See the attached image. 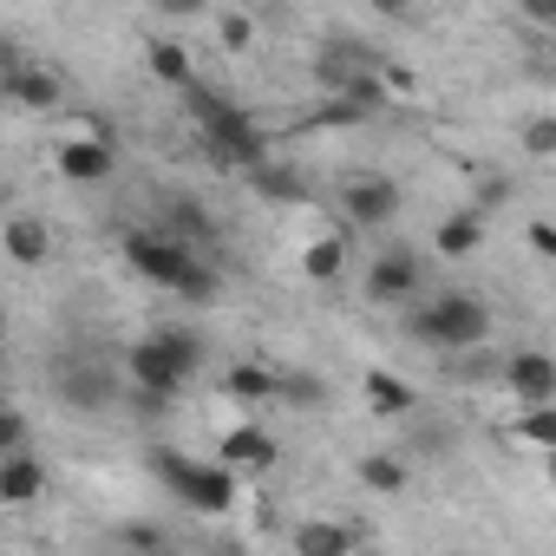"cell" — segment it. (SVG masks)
Here are the masks:
<instances>
[{
  "mask_svg": "<svg viewBox=\"0 0 556 556\" xmlns=\"http://www.w3.org/2000/svg\"><path fill=\"white\" fill-rule=\"evenodd\" d=\"M184 99H190V118H197V131H203V151L216 157V164H229V170H255V164H268V144H262V131L229 105V99H216V92H203L197 79L184 86Z\"/></svg>",
  "mask_w": 556,
  "mask_h": 556,
  "instance_id": "obj_1",
  "label": "cell"
},
{
  "mask_svg": "<svg viewBox=\"0 0 556 556\" xmlns=\"http://www.w3.org/2000/svg\"><path fill=\"white\" fill-rule=\"evenodd\" d=\"M406 328H413V341H426V348H439V354H471V348L491 341V308H484L478 295H465V289H445V295H432L426 308H413Z\"/></svg>",
  "mask_w": 556,
  "mask_h": 556,
  "instance_id": "obj_2",
  "label": "cell"
},
{
  "mask_svg": "<svg viewBox=\"0 0 556 556\" xmlns=\"http://www.w3.org/2000/svg\"><path fill=\"white\" fill-rule=\"evenodd\" d=\"M151 478H157L177 504L210 510V517H223V510L236 504V478H229L223 458L203 465V458H190V452H177V445H157V452H151Z\"/></svg>",
  "mask_w": 556,
  "mask_h": 556,
  "instance_id": "obj_3",
  "label": "cell"
},
{
  "mask_svg": "<svg viewBox=\"0 0 556 556\" xmlns=\"http://www.w3.org/2000/svg\"><path fill=\"white\" fill-rule=\"evenodd\" d=\"M197 367H203V341L184 334V328H157V334H144L131 348V387H151L164 400H177Z\"/></svg>",
  "mask_w": 556,
  "mask_h": 556,
  "instance_id": "obj_4",
  "label": "cell"
},
{
  "mask_svg": "<svg viewBox=\"0 0 556 556\" xmlns=\"http://www.w3.org/2000/svg\"><path fill=\"white\" fill-rule=\"evenodd\" d=\"M125 262L144 275V282L170 289V295H184V282L197 275L190 242H184V236H170V229H131V236H125Z\"/></svg>",
  "mask_w": 556,
  "mask_h": 556,
  "instance_id": "obj_5",
  "label": "cell"
},
{
  "mask_svg": "<svg viewBox=\"0 0 556 556\" xmlns=\"http://www.w3.org/2000/svg\"><path fill=\"white\" fill-rule=\"evenodd\" d=\"M53 400H60L66 413H105V406L118 400V374H112L105 361H92V354H60V367H53Z\"/></svg>",
  "mask_w": 556,
  "mask_h": 556,
  "instance_id": "obj_6",
  "label": "cell"
},
{
  "mask_svg": "<svg viewBox=\"0 0 556 556\" xmlns=\"http://www.w3.org/2000/svg\"><path fill=\"white\" fill-rule=\"evenodd\" d=\"M341 210H348V223H354V229H387V223L400 216V184H393V177H380V170L348 177Z\"/></svg>",
  "mask_w": 556,
  "mask_h": 556,
  "instance_id": "obj_7",
  "label": "cell"
},
{
  "mask_svg": "<svg viewBox=\"0 0 556 556\" xmlns=\"http://www.w3.org/2000/svg\"><path fill=\"white\" fill-rule=\"evenodd\" d=\"M419 295V255L413 249H387L374 268H367V302L374 308H400Z\"/></svg>",
  "mask_w": 556,
  "mask_h": 556,
  "instance_id": "obj_8",
  "label": "cell"
},
{
  "mask_svg": "<svg viewBox=\"0 0 556 556\" xmlns=\"http://www.w3.org/2000/svg\"><path fill=\"white\" fill-rule=\"evenodd\" d=\"M504 387H510L523 406L556 400V361H549L543 348H523V354H510V361H504Z\"/></svg>",
  "mask_w": 556,
  "mask_h": 556,
  "instance_id": "obj_9",
  "label": "cell"
},
{
  "mask_svg": "<svg viewBox=\"0 0 556 556\" xmlns=\"http://www.w3.org/2000/svg\"><path fill=\"white\" fill-rule=\"evenodd\" d=\"M53 170L66 184H105L112 177V144L105 138H66L60 157H53Z\"/></svg>",
  "mask_w": 556,
  "mask_h": 556,
  "instance_id": "obj_10",
  "label": "cell"
},
{
  "mask_svg": "<svg viewBox=\"0 0 556 556\" xmlns=\"http://www.w3.org/2000/svg\"><path fill=\"white\" fill-rule=\"evenodd\" d=\"M47 491V465L34 452H8L0 458V504H34Z\"/></svg>",
  "mask_w": 556,
  "mask_h": 556,
  "instance_id": "obj_11",
  "label": "cell"
},
{
  "mask_svg": "<svg viewBox=\"0 0 556 556\" xmlns=\"http://www.w3.org/2000/svg\"><path fill=\"white\" fill-rule=\"evenodd\" d=\"M0 242H8V255H14L21 268H40V262L53 255V229H47L40 216H8V229H0Z\"/></svg>",
  "mask_w": 556,
  "mask_h": 556,
  "instance_id": "obj_12",
  "label": "cell"
},
{
  "mask_svg": "<svg viewBox=\"0 0 556 556\" xmlns=\"http://www.w3.org/2000/svg\"><path fill=\"white\" fill-rule=\"evenodd\" d=\"M432 242H439L445 262H465V255H478V242H484V216H478V210H452V216L432 229Z\"/></svg>",
  "mask_w": 556,
  "mask_h": 556,
  "instance_id": "obj_13",
  "label": "cell"
},
{
  "mask_svg": "<svg viewBox=\"0 0 556 556\" xmlns=\"http://www.w3.org/2000/svg\"><path fill=\"white\" fill-rule=\"evenodd\" d=\"M216 458H223L229 471H236V465H242V471H268V465H275V439H268L262 426H236Z\"/></svg>",
  "mask_w": 556,
  "mask_h": 556,
  "instance_id": "obj_14",
  "label": "cell"
},
{
  "mask_svg": "<svg viewBox=\"0 0 556 556\" xmlns=\"http://www.w3.org/2000/svg\"><path fill=\"white\" fill-rule=\"evenodd\" d=\"M361 393H367V406H374L380 419H406V413L419 406V393H413V387H406L400 374H380V367H374V374L361 380Z\"/></svg>",
  "mask_w": 556,
  "mask_h": 556,
  "instance_id": "obj_15",
  "label": "cell"
},
{
  "mask_svg": "<svg viewBox=\"0 0 556 556\" xmlns=\"http://www.w3.org/2000/svg\"><path fill=\"white\" fill-rule=\"evenodd\" d=\"M8 99H21V105H34V112H53V105H60V79H53V73H34V66H21V60H8Z\"/></svg>",
  "mask_w": 556,
  "mask_h": 556,
  "instance_id": "obj_16",
  "label": "cell"
},
{
  "mask_svg": "<svg viewBox=\"0 0 556 556\" xmlns=\"http://www.w3.org/2000/svg\"><path fill=\"white\" fill-rule=\"evenodd\" d=\"M144 66H151L157 86H177V92L190 86V53H184L177 40H151V47H144Z\"/></svg>",
  "mask_w": 556,
  "mask_h": 556,
  "instance_id": "obj_17",
  "label": "cell"
},
{
  "mask_svg": "<svg viewBox=\"0 0 556 556\" xmlns=\"http://www.w3.org/2000/svg\"><path fill=\"white\" fill-rule=\"evenodd\" d=\"M223 393L229 400H282V374H268V367H229Z\"/></svg>",
  "mask_w": 556,
  "mask_h": 556,
  "instance_id": "obj_18",
  "label": "cell"
},
{
  "mask_svg": "<svg viewBox=\"0 0 556 556\" xmlns=\"http://www.w3.org/2000/svg\"><path fill=\"white\" fill-rule=\"evenodd\" d=\"M354 543H361V536H354L348 523H302V530H295V549H302V556H341V549H354Z\"/></svg>",
  "mask_w": 556,
  "mask_h": 556,
  "instance_id": "obj_19",
  "label": "cell"
},
{
  "mask_svg": "<svg viewBox=\"0 0 556 556\" xmlns=\"http://www.w3.org/2000/svg\"><path fill=\"white\" fill-rule=\"evenodd\" d=\"M302 268H308V282H334V275L348 268V242H341V236H321V242H308Z\"/></svg>",
  "mask_w": 556,
  "mask_h": 556,
  "instance_id": "obj_20",
  "label": "cell"
},
{
  "mask_svg": "<svg viewBox=\"0 0 556 556\" xmlns=\"http://www.w3.org/2000/svg\"><path fill=\"white\" fill-rule=\"evenodd\" d=\"M510 432H517V439H530V445H543V452H549V445H556V400H536V406H523V413H517V426H510Z\"/></svg>",
  "mask_w": 556,
  "mask_h": 556,
  "instance_id": "obj_21",
  "label": "cell"
},
{
  "mask_svg": "<svg viewBox=\"0 0 556 556\" xmlns=\"http://www.w3.org/2000/svg\"><path fill=\"white\" fill-rule=\"evenodd\" d=\"M361 484H367V491H406V465H400L393 452H367V458H361Z\"/></svg>",
  "mask_w": 556,
  "mask_h": 556,
  "instance_id": "obj_22",
  "label": "cell"
},
{
  "mask_svg": "<svg viewBox=\"0 0 556 556\" xmlns=\"http://www.w3.org/2000/svg\"><path fill=\"white\" fill-rule=\"evenodd\" d=\"M216 40H223V53H249L255 47V21L249 14H223L216 21Z\"/></svg>",
  "mask_w": 556,
  "mask_h": 556,
  "instance_id": "obj_23",
  "label": "cell"
},
{
  "mask_svg": "<svg viewBox=\"0 0 556 556\" xmlns=\"http://www.w3.org/2000/svg\"><path fill=\"white\" fill-rule=\"evenodd\" d=\"M282 400H289V406H321L328 387H321L315 374H282Z\"/></svg>",
  "mask_w": 556,
  "mask_h": 556,
  "instance_id": "obj_24",
  "label": "cell"
},
{
  "mask_svg": "<svg viewBox=\"0 0 556 556\" xmlns=\"http://www.w3.org/2000/svg\"><path fill=\"white\" fill-rule=\"evenodd\" d=\"M8 452H27V413L21 406H0V458Z\"/></svg>",
  "mask_w": 556,
  "mask_h": 556,
  "instance_id": "obj_25",
  "label": "cell"
},
{
  "mask_svg": "<svg viewBox=\"0 0 556 556\" xmlns=\"http://www.w3.org/2000/svg\"><path fill=\"white\" fill-rule=\"evenodd\" d=\"M523 151L530 157H556V118H530L523 125Z\"/></svg>",
  "mask_w": 556,
  "mask_h": 556,
  "instance_id": "obj_26",
  "label": "cell"
},
{
  "mask_svg": "<svg viewBox=\"0 0 556 556\" xmlns=\"http://www.w3.org/2000/svg\"><path fill=\"white\" fill-rule=\"evenodd\" d=\"M118 543H131V549H164L170 536H164L157 523H125V530H118Z\"/></svg>",
  "mask_w": 556,
  "mask_h": 556,
  "instance_id": "obj_27",
  "label": "cell"
},
{
  "mask_svg": "<svg viewBox=\"0 0 556 556\" xmlns=\"http://www.w3.org/2000/svg\"><path fill=\"white\" fill-rule=\"evenodd\" d=\"M523 242H530L543 262H556V223H523Z\"/></svg>",
  "mask_w": 556,
  "mask_h": 556,
  "instance_id": "obj_28",
  "label": "cell"
},
{
  "mask_svg": "<svg viewBox=\"0 0 556 556\" xmlns=\"http://www.w3.org/2000/svg\"><path fill=\"white\" fill-rule=\"evenodd\" d=\"M151 8L164 21H197V14H210V0H151Z\"/></svg>",
  "mask_w": 556,
  "mask_h": 556,
  "instance_id": "obj_29",
  "label": "cell"
},
{
  "mask_svg": "<svg viewBox=\"0 0 556 556\" xmlns=\"http://www.w3.org/2000/svg\"><path fill=\"white\" fill-rule=\"evenodd\" d=\"M523 21H536V27H556V0H523Z\"/></svg>",
  "mask_w": 556,
  "mask_h": 556,
  "instance_id": "obj_30",
  "label": "cell"
},
{
  "mask_svg": "<svg viewBox=\"0 0 556 556\" xmlns=\"http://www.w3.org/2000/svg\"><path fill=\"white\" fill-rule=\"evenodd\" d=\"M367 8L387 14V21H406V14H413V0H367Z\"/></svg>",
  "mask_w": 556,
  "mask_h": 556,
  "instance_id": "obj_31",
  "label": "cell"
},
{
  "mask_svg": "<svg viewBox=\"0 0 556 556\" xmlns=\"http://www.w3.org/2000/svg\"><path fill=\"white\" fill-rule=\"evenodd\" d=\"M549 484H556V445H549Z\"/></svg>",
  "mask_w": 556,
  "mask_h": 556,
  "instance_id": "obj_32",
  "label": "cell"
}]
</instances>
